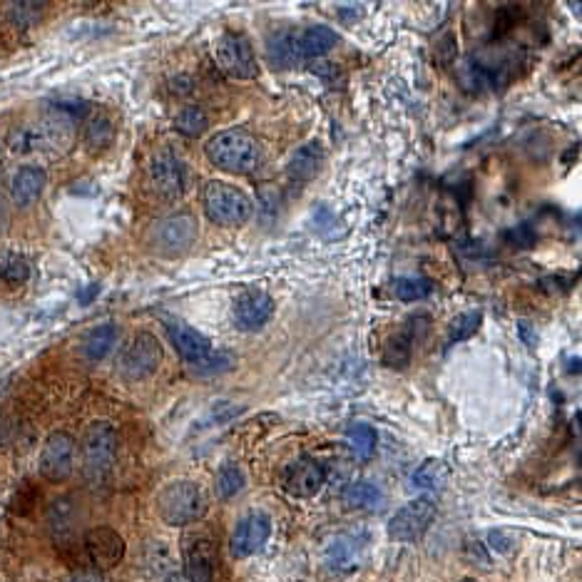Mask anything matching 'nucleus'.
I'll return each mask as SVG.
<instances>
[{
	"instance_id": "nucleus-32",
	"label": "nucleus",
	"mask_w": 582,
	"mask_h": 582,
	"mask_svg": "<svg viewBox=\"0 0 582 582\" xmlns=\"http://www.w3.org/2000/svg\"><path fill=\"white\" fill-rule=\"evenodd\" d=\"M210 127V117H207V112L197 108V105H190V108H184V110L177 112V117H174V130L184 135V137H200L202 132Z\"/></svg>"
},
{
	"instance_id": "nucleus-39",
	"label": "nucleus",
	"mask_w": 582,
	"mask_h": 582,
	"mask_svg": "<svg viewBox=\"0 0 582 582\" xmlns=\"http://www.w3.org/2000/svg\"><path fill=\"white\" fill-rule=\"evenodd\" d=\"M8 221H11V210H8V197L0 187V234L8 230Z\"/></svg>"
},
{
	"instance_id": "nucleus-12",
	"label": "nucleus",
	"mask_w": 582,
	"mask_h": 582,
	"mask_svg": "<svg viewBox=\"0 0 582 582\" xmlns=\"http://www.w3.org/2000/svg\"><path fill=\"white\" fill-rule=\"evenodd\" d=\"M150 187L162 200H177L184 192V167L172 150H160L152 155L147 167Z\"/></svg>"
},
{
	"instance_id": "nucleus-17",
	"label": "nucleus",
	"mask_w": 582,
	"mask_h": 582,
	"mask_svg": "<svg viewBox=\"0 0 582 582\" xmlns=\"http://www.w3.org/2000/svg\"><path fill=\"white\" fill-rule=\"evenodd\" d=\"M217 570V550L210 538H194L184 548V575L187 582H211Z\"/></svg>"
},
{
	"instance_id": "nucleus-31",
	"label": "nucleus",
	"mask_w": 582,
	"mask_h": 582,
	"mask_svg": "<svg viewBox=\"0 0 582 582\" xmlns=\"http://www.w3.org/2000/svg\"><path fill=\"white\" fill-rule=\"evenodd\" d=\"M0 279L5 284H25L31 279V264L15 251H0Z\"/></svg>"
},
{
	"instance_id": "nucleus-22",
	"label": "nucleus",
	"mask_w": 582,
	"mask_h": 582,
	"mask_svg": "<svg viewBox=\"0 0 582 582\" xmlns=\"http://www.w3.org/2000/svg\"><path fill=\"white\" fill-rule=\"evenodd\" d=\"M267 61L274 70H289L302 61L299 48H296V33L281 31L269 35L267 41Z\"/></svg>"
},
{
	"instance_id": "nucleus-25",
	"label": "nucleus",
	"mask_w": 582,
	"mask_h": 582,
	"mask_svg": "<svg viewBox=\"0 0 582 582\" xmlns=\"http://www.w3.org/2000/svg\"><path fill=\"white\" fill-rule=\"evenodd\" d=\"M336 41L339 38H336V33L332 28L314 25V28H306V31L296 35V48H299L302 58H322V55L332 51Z\"/></svg>"
},
{
	"instance_id": "nucleus-18",
	"label": "nucleus",
	"mask_w": 582,
	"mask_h": 582,
	"mask_svg": "<svg viewBox=\"0 0 582 582\" xmlns=\"http://www.w3.org/2000/svg\"><path fill=\"white\" fill-rule=\"evenodd\" d=\"M363 550L366 545L359 535H349V532L336 535L326 548V565L333 572H352L361 565Z\"/></svg>"
},
{
	"instance_id": "nucleus-42",
	"label": "nucleus",
	"mask_w": 582,
	"mask_h": 582,
	"mask_svg": "<svg viewBox=\"0 0 582 582\" xmlns=\"http://www.w3.org/2000/svg\"><path fill=\"white\" fill-rule=\"evenodd\" d=\"M465 582H473V580H465Z\"/></svg>"
},
{
	"instance_id": "nucleus-33",
	"label": "nucleus",
	"mask_w": 582,
	"mask_h": 582,
	"mask_svg": "<svg viewBox=\"0 0 582 582\" xmlns=\"http://www.w3.org/2000/svg\"><path fill=\"white\" fill-rule=\"evenodd\" d=\"M481 322H483L481 312L458 314V316H455V319L451 322V326H448V346H453V343L468 342L473 333L481 329Z\"/></svg>"
},
{
	"instance_id": "nucleus-2",
	"label": "nucleus",
	"mask_w": 582,
	"mask_h": 582,
	"mask_svg": "<svg viewBox=\"0 0 582 582\" xmlns=\"http://www.w3.org/2000/svg\"><path fill=\"white\" fill-rule=\"evenodd\" d=\"M204 155L217 170L230 174H251L261 162L259 142L247 130L217 132L204 145Z\"/></svg>"
},
{
	"instance_id": "nucleus-13",
	"label": "nucleus",
	"mask_w": 582,
	"mask_h": 582,
	"mask_svg": "<svg viewBox=\"0 0 582 582\" xmlns=\"http://www.w3.org/2000/svg\"><path fill=\"white\" fill-rule=\"evenodd\" d=\"M85 552L88 560L98 568V570H110L115 565H120L125 558V540L117 530H112L108 525H98L92 530L85 532Z\"/></svg>"
},
{
	"instance_id": "nucleus-35",
	"label": "nucleus",
	"mask_w": 582,
	"mask_h": 582,
	"mask_svg": "<svg viewBox=\"0 0 582 582\" xmlns=\"http://www.w3.org/2000/svg\"><path fill=\"white\" fill-rule=\"evenodd\" d=\"M521 13V5H502V8H498L495 11V23H493V35L502 38L511 28H515V21H518Z\"/></svg>"
},
{
	"instance_id": "nucleus-3",
	"label": "nucleus",
	"mask_w": 582,
	"mask_h": 582,
	"mask_svg": "<svg viewBox=\"0 0 582 582\" xmlns=\"http://www.w3.org/2000/svg\"><path fill=\"white\" fill-rule=\"evenodd\" d=\"M167 333H170L172 346L177 349V353L190 363L194 371L217 373L231 366L230 353L214 352L210 339L197 332V329H192L190 324L172 319V322H167Z\"/></svg>"
},
{
	"instance_id": "nucleus-29",
	"label": "nucleus",
	"mask_w": 582,
	"mask_h": 582,
	"mask_svg": "<svg viewBox=\"0 0 582 582\" xmlns=\"http://www.w3.org/2000/svg\"><path fill=\"white\" fill-rule=\"evenodd\" d=\"M346 441H349V448H352L356 458L369 461L373 455V451H376L379 436H376V431H373L371 426H366V423H353V426H349V431H346Z\"/></svg>"
},
{
	"instance_id": "nucleus-41",
	"label": "nucleus",
	"mask_w": 582,
	"mask_h": 582,
	"mask_svg": "<svg viewBox=\"0 0 582 582\" xmlns=\"http://www.w3.org/2000/svg\"><path fill=\"white\" fill-rule=\"evenodd\" d=\"M170 582H187V577H180V575H172Z\"/></svg>"
},
{
	"instance_id": "nucleus-30",
	"label": "nucleus",
	"mask_w": 582,
	"mask_h": 582,
	"mask_svg": "<svg viewBox=\"0 0 582 582\" xmlns=\"http://www.w3.org/2000/svg\"><path fill=\"white\" fill-rule=\"evenodd\" d=\"M391 291L396 299L411 304V302H421V299H426V296H431L433 284L428 279H421V277H401V279L393 281Z\"/></svg>"
},
{
	"instance_id": "nucleus-20",
	"label": "nucleus",
	"mask_w": 582,
	"mask_h": 582,
	"mask_svg": "<svg viewBox=\"0 0 582 582\" xmlns=\"http://www.w3.org/2000/svg\"><path fill=\"white\" fill-rule=\"evenodd\" d=\"M78 525H80V511H78V502L72 498H58L48 508V528H51L55 542L70 540L78 532Z\"/></svg>"
},
{
	"instance_id": "nucleus-19",
	"label": "nucleus",
	"mask_w": 582,
	"mask_h": 582,
	"mask_svg": "<svg viewBox=\"0 0 582 582\" xmlns=\"http://www.w3.org/2000/svg\"><path fill=\"white\" fill-rule=\"evenodd\" d=\"M45 184H48V174H45L42 167H35V164L21 167V170L15 172V177H13L11 200L18 207H31L33 202L41 200Z\"/></svg>"
},
{
	"instance_id": "nucleus-24",
	"label": "nucleus",
	"mask_w": 582,
	"mask_h": 582,
	"mask_svg": "<svg viewBox=\"0 0 582 582\" xmlns=\"http://www.w3.org/2000/svg\"><path fill=\"white\" fill-rule=\"evenodd\" d=\"M413 342H416V336H413V326H403L399 332L393 333L391 339L386 342V349H383V363L389 366V369H399L403 371L408 363H411L413 356Z\"/></svg>"
},
{
	"instance_id": "nucleus-6",
	"label": "nucleus",
	"mask_w": 582,
	"mask_h": 582,
	"mask_svg": "<svg viewBox=\"0 0 582 582\" xmlns=\"http://www.w3.org/2000/svg\"><path fill=\"white\" fill-rule=\"evenodd\" d=\"M202 204L210 221L221 227H239L244 221H249L254 211L249 197L227 182H210L202 194Z\"/></svg>"
},
{
	"instance_id": "nucleus-7",
	"label": "nucleus",
	"mask_w": 582,
	"mask_h": 582,
	"mask_svg": "<svg viewBox=\"0 0 582 582\" xmlns=\"http://www.w3.org/2000/svg\"><path fill=\"white\" fill-rule=\"evenodd\" d=\"M197 239V220L190 211H177L155 221L150 230V247L162 257H180Z\"/></svg>"
},
{
	"instance_id": "nucleus-27",
	"label": "nucleus",
	"mask_w": 582,
	"mask_h": 582,
	"mask_svg": "<svg viewBox=\"0 0 582 582\" xmlns=\"http://www.w3.org/2000/svg\"><path fill=\"white\" fill-rule=\"evenodd\" d=\"M446 481H448V465L436 458H428L411 475L413 488H418V491H441Z\"/></svg>"
},
{
	"instance_id": "nucleus-36",
	"label": "nucleus",
	"mask_w": 582,
	"mask_h": 582,
	"mask_svg": "<svg viewBox=\"0 0 582 582\" xmlns=\"http://www.w3.org/2000/svg\"><path fill=\"white\" fill-rule=\"evenodd\" d=\"M42 3H13L11 15L18 25H31L41 18Z\"/></svg>"
},
{
	"instance_id": "nucleus-34",
	"label": "nucleus",
	"mask_w": 582,
	"mask_h": 582,
	"mask_svg": "<svg viewBox=\"0 0 582 582\" xmlns=\"http://www.w3.org/2000/svg\"><path fill=\"white\" fill-rule=\"evenodd\" d=\"M115 137V125L108 115H95L90 122H88V130H85V142L90 145L92 150H102L108 147Z\"/></svg>"
},
{
	"instance_id": "nucleus-5",
	"label": "nucleus",
	"mask_w": 582,
	"mask_h": 582,
	"mask_svg": "<svg viewBox=\"0 0 582 582\" xmlns=\"http://www.w3.org/2000/svg\"><path fill=\"white\" fill-rule=\"evenodd\" d=\"M155 505H157V515L167 525H190V522H197L207 511L204 505V495H202L200 485L192 481H172L167 483L157 498H155Z\"/></svg>"
},
{
	"instance_id": "nucleus-15",
	"label": "nucleus",
	"mask_w": 582,
	"mask_h": 582,
	"mask_svg": "<svg viewBox=\"0 0 582 582\" xmlns=\"http://www.w3.org/2000/svg\"><path fill=\"white\" fill-rule=\"evenodd\" d=\"M271 535V518L267 512H249L244 515L231 532V555L234 558H249L259 552Z\"/></svg>"
},
{
	"instance_id": "nucleus-23",
	"label": "nucleus",
	"mask_w": 582,
	"mask_h": 582,
	"mask_svg": "<svg viewBox=\"0 0 582 582\" xmlns=\"http://www.w3.org/2000/svg\"><path fill=\"white\" fill-rule=\"evenodd\" d=\"M117 339H120V326L117 324H100V326H95L88 336H85V342H82V353H85V359L92 363L102 361L105 356H110V352L117 346Z\"/></svg>"
},
{
	"instance_id": "nucleus-26",
	"label": "nucleus",
	"mask_w": 582,
	"mask_h": 582,
	"mask_svg": "<svg viewBox=\"0 0 582 582\" xmlns=\"http://www.w3.org/2000/svg\"><path fill=\"white\" fill-rule=\"evenodd\" d=\"M342 501L352 511H376L383 505V493L379 485L369 481H356L346 485L342 493Z\"/></svg>"
},
{
	"instance_id": "nucleus-40",
	"label": "nucleus",
	"mask_w": 582,
	"mask_h": 582,
	"mask_svg": "<svg viewBox=\"0 0 582 582\" xmlns=\"http://www.w3.org/2000/svg\"><path fill=\"white\" fill-rule=\"evenodd\" d=\"M65 582H102V577L98 575V572H90V570H82V572H75V575H70Z\"/></svg>"
},
{
	"instance_id": "nucleus-16",
	"label": "nucleus",
	"mask_w": 582,
	"mask_h": 582,
	"mask_svg": "<svg viewBox=\"0 0 582 582\" xmlns=\"http://www.w3.org/2000/svg\"><path fill=\"white\" fill-rule=\"evenodd\" d=\"M274 316V299L267 291L249 289L234 302V322L241 332H257Z\"/></svg>"
},
{
	"instance_id": "nucleus-37",
	"label": "nucleus",
	"mask_w": 582,
	"mask_h": 582,
	"mask_svg": "<svg viewBox=\"0 0 582 582\" xmlns=\"http://www.w3.org/2000/svg\"><path fill=\"white\" fill-rule=\"evenodd\" d=\"M508 237H511L518 247H522V249H525V247H530L532 241H535V234H532L528 224H521V227H515L512 231H508Z\"/></svg>"
},
{
	"instance_id": "nucleus-14",
	"label": "nucleus",
	"mask_w": 582,
	"mask_h": 582,
	"mask_svg": "<svg viewBox=\"0 0 582 582\" xmlns=\"http://www.w3.org/2000/svg\"><path fill=\"white\" fill-rule=\"evenodd\" d=\"M324 481H326L324 468L309 455L291 461L284 468V475H281V485H284V491L289 493L291 498H314V495H319V491L324 488Z\"/></svg>"
},
{
	"instance_id": "nucleus-11",
	"label": "nucleus",
	"mask_w": 582,
	"mask_h": 582,
	"mask_svg": "<svg viewBox=\"0 0 582 582\" xmlns=\"http://www.w3.org/2000/svg\"><path fill=\"white\" fill-rule=\"evenodd\" d=\"M433 521H436L433 501L418 498V501L406 502L401 511L393 512V518L389 521V535H391V540L413 542L423 538V532L431 528Z\"/></svg>"
},
{
	"instance_id": "nucleus-38",
	"label": "nucleus",
	"mask_w": 582,
	"mask_h": 582,
	"mask_svg": "<svg viewBox=\"0 0 582 582\" xmlns=\"http://www.w3.org/2000/svg\"><path fill=\"white\" fill-rule=\"evenodd\" d=\"M312 72H316V75H322L324 80L332 82H336V78H339V68L332 65V62H314Z\"/></svg>"
},
{
	"instance_id": "nucleus-28",
	"label": "nucleus",
	"mask_w": 582,
	"mask_h": 582,
	"mask_svg": "<svg viewBox=\"0 0 582 582\" xmlns=\"http://www.w3.org/2000/svg\"><path fill=\"white\" fill-rule=\"evenodd\" d=\"M247 485V478H244V471H241L237 463H224L217 473V483H214V491L220 495L221 501H231L237 498Z\"/></svg>"
},
{
	"instance_id": "nucleus-4",
	"label": "nucleus",
	"mask_w": 582,
	"mask_h": 582,
	"mask_svg": "<svg viewBox=\"0 0 582 582\" xmlns=\"http://www.w3.org/2000/svg\"><path fill=\"white\" fill-rule=\"evenodd\" d=\"M72 117L68 112L45 115L31 127H21L13 132V150L15 152H65L72 145Z\"/></svg>"
},
{
	"instance_id": "nucleus-21",
	"label": "nucleus",
	"mask_w": 582,
	"mask_h": 582,
	"mask_svg": "<svg viewBox=\"0 0 582 582\" xmlns=\"http://www.w3.org/2000/svg\"><path fill=\"white\" fill-rule=\"evenodd\" d=\"M326 155L319 142H309L299 150L294 152V157L289 160V177L294 182H312L319 172H322Z\"/></svg>"
},
{
	"instance_id": "nucleus-10",
	"label": "nucleus",
	"mask_w": 582,
	"mask_h": 582,
	"mask_svg": "<svg viewBox=\"0 0 582 582\" xmlns=\"http://www.w3.org/2000/svg\"><path fill=\"white\" fill-rule=\"evenodd\" d=\"M41 475L51 483H65L75 471V438L70 433L55 431L42 443Z\"/></svg>"
},
{
	"instance_id": "nucleus-8",
	"label": "nucleus",
	"mask_w": 582,
	"mask_h": 582,
	"mask_svg": "<svg viewBox=\"0 0 582 582\" xmlns=\"http://www.w3.org/2000/svg\"><path fill=\"white\" fill-rule=\"evenodd\" d=\"M160 363L162 346L157 342V336H152L150 332H140L132 336L130 346H125V352L120 353L117 373L127 383L145 381L160 369Z\"/></svg>"
},
{
	"instance_id": "nucleus-1",
	"label": "nucleus",
	"mask_w": 582,
	"mask_h": 582,
	"mask_svg": "<svg viewBox=\"0 0 582 582\" xmlns=\"http://www.w3.org/2000/svg\"><path fill=\"white\" fill-rule=\"evenodd\" d=\"M117 461V431L108 421H92L80 443V471L90 488H105Z\"/></svg>"
},
{
	"instance_id": "nucleus-9",
	"label": "nucleus",
	"mask_w": 582,
	"mask_h": 582,
	"mask_svg": "<svg viewBox=\"0 0 582 582\" xmlns=\"http://www.w3.org/2000/svg\"><path fill=\"white\" fill-rule=\"evenodd\" d=\"M214 61L220 65L224 75H230L234 80H254L259 75V65L254 58L251 45L241 35L234 33H221L214 41Z\"/></svg>"
}]
</instances>
